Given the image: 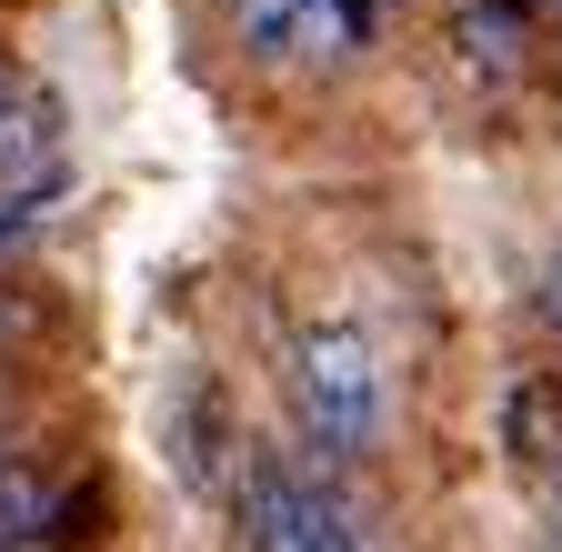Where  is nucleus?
<instances>
[{"label":"nucleus","mask_w":562,"mask_h":552,"mask_svg":"<svg viewBox=\"0 0 562 552\" xmlns=\"http://www.w3.org/2000/svg\"><path fill=\"white\" fill-rule=\"evenodd\" d=\"M292 412H302L312 462H331V472L372 462L382 432H392V372L372 352V331H351V322L302 331L292 341Z\"/></svg>","instance_id":"obj_1"},{"label":"nucleus","mask_w":562,"mask_h":552,"mask_svg":"<svg viewBox=\"0 0 562 552\" xmlns=\"http://www.w3.org/2000/svg\"><path fill=\"white\" fill-rule=\"evenodd\" d=\"M241 542L251 552H372L362 512H351V493L331 482V462H292V452H251L241 482Z\"/></svg>","instance_id":"obj_2"},{"label":"nucleus","mask_w":562,"mask_h":552,"mask_svg":"<svg viewBox=\"0 0 562 552\" xmlns=\"http://www.w3.org/2000/svg\"><path fill=\"white\" fill-rule=\"evenodd\" d=\"M222 11L261 71H331V60H351L372 41V21L351 0H222Z\"/></svg>","instance_id":"obj_3"},{"label":"nucleus","mask_w":562,"mask_h":552,"mask_svg":"<svg viewBox=\"0 0 562 552\" xmlns=\"http://www.w3.org/2000/svg\"><path fill=\"white\" fill-rule=\"evenodd\" d=\"M60 181V111L21 81L0 101V201H41Z\"/></svg>","instance_id":"obj_4"},{"label":"nucleus","mask_w":562,"mask_h":552,"mask_svg":"<svg viewBox=\"0 0 562 552\" xmlns=\"http://www.w3.org/2000/svg\"><path fill=\"white\" fill-rule=\"evenodd\" d=\"M503 442H513V462H552V452H562V432H552V382H522V392H513Z\"/></svg>","instance_id":"obj_5"},{"label":"nucleus","mask_w":562,"mask_h":552,"mask_svg":"<svg viewBox=\"0 0 562 552\" xmlns=\"http://www.w3.org/2000/svg\"><path fill=\"white\" fill-rule=\"evenodd\" d=\"M31 222H41V201H0V251L31 241Z\"/></svg>","instance_id":"obj_6"},{"label":"nucleus","mask_w":562,"mask_h":552,"mask_svg":"<svg viewBox=\"0 0 562 552\" xmlns=\"http://www.w3.org/2000/svg\"><path fill=\"white\" fill-rule=\"evenodd\" d=\"M542 322H552V331H562V251H552V261H542Z\"/></svg>","instance_id":"obj_7"},{"label":"nucleus","mask_w":562,"mask_h":552,"mask_svg":"<svg viewBox=\"0 0 562 552\" xmlns=\"http://www.w3.org/2000/svg\"><path fill=\"white\" fill-rule=\"evenodd\" d=\"M11 91H21V71H11V60H0V101H11Z\"/></svg>","instance_id":"obj_8"}]
</instances>
